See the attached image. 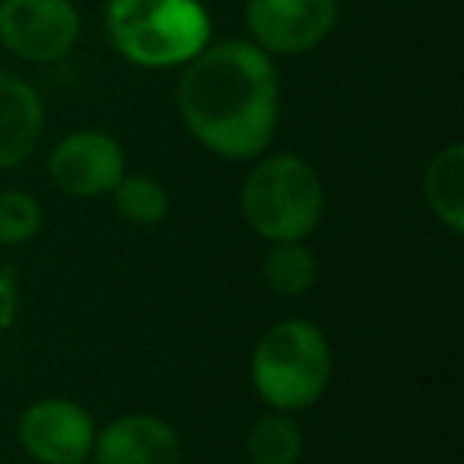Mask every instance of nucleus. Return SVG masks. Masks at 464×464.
Returning a JSON list of instances; mask_svg holds the SVG:
<instances>
[{"mask_svg":"<svg viewBox=\"0 0 464 464\" xmlns=\"http://www.w3.org/2000/svg\"><path fill=\"white\" fill-rule=\"evenodd\" d=\"M96 426L83 404L42 398L20 417V445L39 464H83L92 455Z\"/></svg>","mask_w":464,"mask_h":464,"instance_id":"6e6552de","label":"nucleus"},{"mask_svg":"<svg viewBox=\"0 0 464 464\" xmlns=\"http://www.w3.org/2000/svg\"><path fill=\"white\" fill-rule=\"evenodd\" d=\"M239 204L248 229L265 242H305L324 217V188L309 160L274 153L246 175Z\"/></svg>","mask_w":464,"mask_h":464,"instance_id":"20e7f679","label":"nucleus"},{"mask_svg":"<svg viewBox=\"0 0 464 464\" xmlns=\"http://www.w3.org/2000/svg\"><path fill=\"white\" fill-rule=\"evenodd\" d=\"M118 213L134 226H160L169 217V191L162 188V181H156L153 175H121V181L111 191Z\"/></svg>","mask_w":464,"mask_h":464,"instance_id":"4468645a","label":"nucleus"},{"mask_svg":"<svg viewBox=\"0 0 464 464\" xmlns=\"http://www.w3.org/2000/svg\"><path fill=\"white\" fill-rule=\"evenodd\" d=\"M83 464H86V461H83Z\"/></svg>","mask_w":464,"mask_h":464,"instance_id":"dca6fc26","label":"nucleus"},{"mask_svg":"<svg viewBox=\"0 0 464 464\" xmlns=\"http://www.w3.org/2000/svg\"><path fill=\"white\" fill-rule=\"evenodd\" d=\"M96 464H181L185 445L169 420L153 413L115 417L92 442Z\"/></svg>","mask_w":464,"mask_h":464,"instance_id":"1a4fd4ad","label":"nucleus"},{"mask_svg":"<svg viewBox=\"0 0 464 464\" xmlns=\"http://www.w3.org/2000/svg\"><path fill=\"white\" fill-rule=\"evenodd\" d=\"M341 0H246V26L267 54H305L337 26Z\"/></svg>","mask_w":464,"mask_h":464,"instance_id":"423d86ee","label":"nucleus"},{"mask_svg":"<svg viewBox=\"0 0 464 464\" xmlns=\"http://www.w3.org/2000/svg\"><path fill=\"white\" fill-rule=\"evenodd\" d=\"M105 33L128 64L169 71L210 45V14L200 0H109Z\"/></svg>","mask_w":464,"mask_h":464,"instance_id":"f03ea898","label":"nucleus"},{"mask_svg":"<svg viewBox=\"0 0 464 464\" xmlns=\"http://www.w3.org/2000/svg\"><path fill=\"white\" fill-rule=\"evenodd\" d=\"M334 372V353L324 331L303 318H286L261 334L248 375L271 411L299 413L324 398Z\"/></svg>","mask_w":464,"mask_h":464,"instance_id":"7ed1b4c3","label":"nucleus"},{"mask_svg":"<svg viewBox=\"0 0 464 464\" xmlns=\"http://www.w3.org/2000/svg\"><path fill=\"white\" fill-rule=\"evenodd\" d=\"M77 39L73 0H0V45L14 58L54 64L77 48Z\"/></svg>","mask_w":464,"mask_h":464,"instance_id":"39448f33","label":"nucleus"},{"mask_svg":"<svg viewBox=\"0 0 464 464\" xmlns=\"http://www.w3.org/2000/svg\"><path fill=\"white\" fill-rule=\"evenodd\" d=\"M45 213H42L39 198L20 188L0 191V246H26L42 232Z\"/></svg>","mask_w":464,"mask_h":464,"instance_id":"2eb2a0df","label":"nucleus"},{"mask_svg":"<svg viewBox=\"0 0 464 464\" xmlns=\"http://www.w3.org/2000/svg\"><path fill=\"white\" fill-rule=\"evenodd\" d=\"M246 451L252 464H299L305 455L303 426L293 420V413H265L248 430Z\"/></svg>","mask_w":464,"mask_h":464,"instance_id":"f8f14e48","label":"nucleus"},{"mask_svg":"<svg viewBox=\"0 0 464 464\" xmlns=\"http://www.w3.org/2000/svg\"><path fill=\"white\" fill-rule=\"evenodd\" d=\"M423 198L436 219L451 232H464V143L451 140L430 160L423 172Z\"/></svg>","mask_w":464,"mask_h":464,"instance_id":"9b49d317","label":"nucleus"},{"mask_svg":"<svg viewBox=\"0 0 464 464\" xmlns=\"http://www.w3.org/2000/svg\"><path fill=\"white\" fill-rule=\"evenodd\" d=\"M175 105L204 150L223 160H258L280 124V73L255 42L207 45L181 67Z\"/></svg>","mask_w":464,"mask_h":464,"instance_id":"f257e3e1","label":"nucleus"},{"mask_svg":"<svg viewBox=\"0 0 464 464\" xmlns=\"http://www.w3.org/2000/svg\"><path fill=\"white\" fill-rule=\"evenodd\" d=\"M267 290L277 296H305L318 280V261L305 242H274L261 265Z\"/></svg>","mask_w":464,"mask_h":464,"instance_id":"ddd939ff","label":"nucleus"},{"mask_svg":"<svg viewBox=\"0 0 464 464\" xmlns=\"http://www.w3.org/2000/svg\"><path fill=\"white\" fill-rule=\"evenodd\" d=\"M124 147L105 130H73L48 156V175L67 198L92 200L115 191L124 169Z\"/></svg>","mask_w":464,"mask_h":464,"instance_id":"0eeeda50","label":"nucleus"},{"mask_svg":"<svg viewBox=\"0 0 464 464\" xmlns=\"http://www.w3.org/2000/svg\"><path fill=\"white\" fill-rule=\"evenodd\" d=\"M45 134V102L33 83L0 73V172L16 169L39 150Z\"/></svg>","mask_w":464,"mask_h":464,"instance_id":"9d476101","label":"nucleus"}]
</instances>
